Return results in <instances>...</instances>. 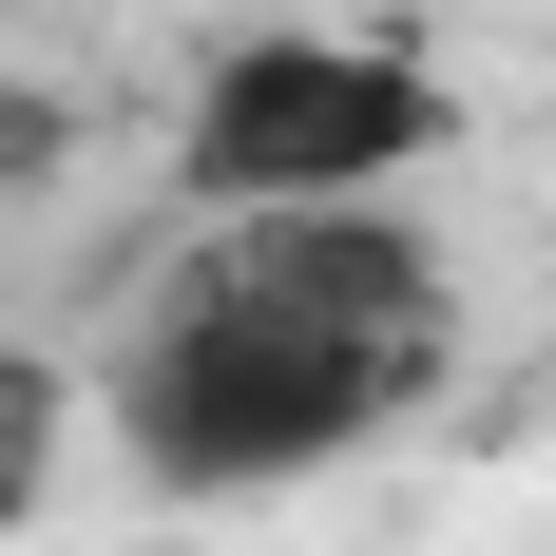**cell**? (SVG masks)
Listing matches in <instances>:
<instances>
[{"instance_id":"obj_2","label":"cell","mask_w":556,"mask_h":556,"mask_svg":"<svg viewBox=\"0 0 556 556\" xmlns=\"http://www.w3.org/2000/svg\"><path fill=\"white\" fill-rule=\"evenodd\" d=\"M442 135H460V97L403 39H230L212 77H192L173 192L230 212V230H269V212H384Z\"/></svg>"},{"instance_id":"obj_1","label":"cell","mask_w":556,"mask_h":556,"mask_svg":"<svg viewBox=\"0 0 556 556\" xmlns=\"http://www.w3.org/2000/svg\"><path fill=\"white\" fill-rule=\"evenodd\" d=\"M442 384V269L384 212H269L212 230L135 365H115V442L154 500H269L307 460L384 442L403 403Z\"/></svg>"},{"instance_id":"obj_3","label":"cell","mask_w":556,"mask_h":556,"mask_svg":"<svg viewBox=\"0 0 556 556\" xmlns=\"http://www.w3.org/2000/svg\"><path fill=\"white\" fill-rule=\"evenodd\" d=\"M58 422H77V365H39V345H0V538L58 500Z\"/></svg>"}]
</instances>
